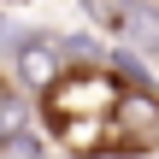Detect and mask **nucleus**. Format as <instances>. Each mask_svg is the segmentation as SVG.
<instances>
[{
  "label": "nucleus",
  "mask_w": 159,
  "mask_h": 159,
  "mask_svg": "<svg viewBox=\"0 0 159 159\" xmlns=\"http://www.w3.org/2000/svg\"><path fill=\"white\" fill-rule=\"evenodd\" d=\"M12 130H18V106H12V100H0V148H6V136H12Z\"/></svg>",
  "instance_id": "9"
},
{
  "label": "nucleus",
  "mask_w": 159,
  "mask_h": 159,
  "mask_svg": "<svg viewBox=\"0 0 159 159\" xmlns=\"http://www.w3.org/2000/svg\"><path fill=\"white\" fill-rule=\"evenodd\" d=\"M6 159H41V148H35V136H6Z\"/></svg>",
  "instance_id": "7"
},
{
  "label": "nucleus",
  "mask_w": 159,
  "mask_h": 159,
  "mask_svg": "<svg viewBox=\"0 0 159 159\" xmlns=\"http://www.w3.org/2000/svg\"><path fill=\"white\" fill-rule=\"evenodd\" d=\"M65 53H71V59H94V41H89V35H65Z\"/></svg>",
  "instance_id": "8"
},
{
  "label": "nucleus",
  "mask_w": 159,
  "mask_h": 159,
  "mask_svg": "<svg viewBox=\"0 0 159 159\" xmlns=\"http://www.w3.org/2000/svg\"><path fill=\"white\" fill-rule=\"evenodd\" d=\"M112 77H124L130 89H148V65H142L130 47H118V53H112Z\"/></svg>",
  "instance_id": "5"
},
{
  "label": "nucleus",
  "mask_w": 159,
  "mask_h": 159,
  "mask_svg": "<svg viewBox=\"0 0 159 159\" xmlns=\"http://www.w3.org/2000/svg\"><path fill=\"white\" fill-rule=\"evenodd\" d=\"M65 59H71V53H65V35H41V30H35V35L18 41V77H24L30 89H47L53 77H65Z\"/></svg>",
  "instance_id": "3"
},
{
  "label": "nucleus",
  "mask_w": 159,
  "mask_h": 159,
  "mask_svg": "<svg viewBox=\"0 0 159 159\" xmlns=\"http://www.w3.org/2000/svg\"><path fill=\"white\" fill-rule=\"evenodd\" d=\"M118 35H124L130 47H153V53H159V6L130 0V6H124V18H118Z\"/></svg>",
  "instance_id": "4"
},
{
  "label": "nucleus",
  "mask_w": 159,
  "mask_h": 159,
  "mask_svg": "<svg viewBox=\"0 0 159 159\" xmlns=\"http://www.w3.org/2000/svg\"><path fill=\"white\" fill-rule=\"evenodd\" d=\"M124 6H130V0H89V12H94V18H100L106 30H118V18H124Z\"/></svg>",
  "instance_id": "6"
},
{
  "label": "nucleus",
  "mask_w": 159,
  "mask_h": 159,
  "mask_svg": "<svg viewBox=\"0 0 159 159\" xmlns=\"http://www.w3.org/2000/svg\"><path fill=\"white\" fill-rule=\"evenodd\" d=\"M153 148H159V100H153V89H130L112 106L106 153H153Z\"/></svg>",
  "instance_id": "2"
},
{
  "label": "nucleus",
  "mask_w": 159,
  "mask_h": 159,
  "mask_svg": "<svg viewBox=\"0 0 159 159\" xmlns=\"http://www.w3.org/2000/svg\"><path fill=\"white\" fill-rule=\"evenodd\" d=\"M41 100H47V118H53V130H65V124H77V118H106L118 100H124V89H118V77H106V71H77V77H53L47 89H41Z\"/></svg>",
  "instance_id": "1"
},
{
  "label": "nucleus",
  "mask_w": 159,
  "mask_h": 159,
  "mask_svg": "<svg viewBox=\"0 0 159 159\" xmlns=\"http://www.w3.org/2000/svg\"><path fill=\"white\" fill-rule=\"evenodd\" d=\"M6 41H12V18L0 12V47H6ZM12 47H18V41H12Z\"/></svg>",
  "instance_id": "10"
}]
</instances>
